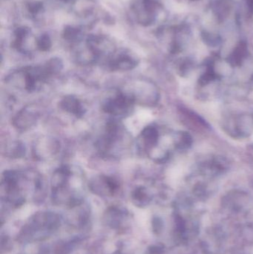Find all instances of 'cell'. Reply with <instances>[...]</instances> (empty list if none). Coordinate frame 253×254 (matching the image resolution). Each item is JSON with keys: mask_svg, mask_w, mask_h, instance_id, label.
<instances>
[{"mask_svg": "<svg viewBox=\"0 0 253 254\" xmlns=\"http://www.w3.org/2000/svg\"><path fill=\"white\" fill-rule=\"evenodd\" d=\"M138 64L136 58L127 52H121L109 60L108 66L111 71H126L134 69Z\"/></svg>", "mask_w": 253, "mask_h": 254, "instance_id": "obj_7", "label": "cell"}, {"mask_svg": "<svg viewBox=\"0 0 253 254\" xmlns=\"http://www.w3.org/2000/svg\"><path fill=\"white\" fill-rule=\"evenodd\" d=\"M28 9L30 13L37 14L43 9V3L40 1H32L28 4Z\"/></svg>", "mask_w": 253, "mask_h": 254, "instance_id": "obj_16", "label": "cell"}, {"mask_svg": "<svg viewBox=\"0 0 253 254\" xmlns=\"http://www.w3.org/2000/svg\"><path fill=\"white\" fill-rule=\"evenodd\" d=\"M52 46L51 39L47 34H42L37 40V47L41 52H48Z\"/></svg>", "mask_w": 253, "mask_h": 254, "instance_id": "obj_15", "label": "cell"}, {"mask_svg": "<svg viewBox=\"0 0 253 254\" xmlns=\"http://www.w3.org/2000/svg\"><path fill=\"white\" fill-rule=\"evenodd\" d=\"M4 153L7 158H19L25 156L26 149L25 145L19 140H13L6 145Z\"/></svg>", "mask_w": 253, "mask_h": 254, "instance_id": "obj_11", "label": "cell"}, {"mask_svg": "<svg viewBox=\"0 0 253 254\" xmlns=\"http://www.w3.org/2000/svg\"><path fill=\"white\" fill-rule=\"evenodd\" d=\"M45 68L49 76L54 75L62 71L63 68V63L59 58H53L49 60L44 65Z\"/></svg>", "mask_w": 253, "mask_h": 254, "instance_id": "obj_14", "label": "cell"}, {"mask_svg": "<svg viewBox=\"0 0 253 254\" xmlns=\"http://www.w3.org/2000/svg\"><path fill=\"white\" fill-rule=\"evenodd\" d=\"M50 77L43 66H28L16 70L9 74L6 82L27 92H32L40 89Z\"/></svg>", "mask_w": 253, "mask_h": 254, "instance_id": "obj_1", "label": "cell"}, {"mask_svg": "<svg viewBox=\"0 0 253 254\" xmlns=\"http://www.w3.org/2000/svg\"><path fill=\"white\" fill-rule=\"evenodd\" d=\"M59 142L55 139L49 137L43 138L38 140L34 145V156L40 159L49 158L59 152Z\"/></svg>", "mask_w": 253, "mask_h": 254, "instance_id": "obj_8", "label": "cell"}, {"mask_svg": "<svg viewBox=\"0 0 253 254\" xmlns=\"http://www.w3.org/2000/svg\"><path fill=\"white\" fill-rule=\"evenodd\" d=\"M173 143L175 147L181 150L188 149L193 143L191 136L187 132L175 133L173 137Z\"/></svg>", "mask_w": 253, "mask_h": 254, "instance_id": "obj_12", "label": "cell"}, {"mask_svg": "<svg viewBox=\"0 0 253 254\" xmlns=\"http://www.w3.org/2000/svg\"><path fill=\"white\" fill-rule=\"evenodd\" d=\"M134 104L133 101L127 95L120 92L104 102L102 110L110 116L125 119L132 114Z\"/></svg>", "mask_w": 253, "mask_h": 254, "instance_id": "obj_4", "label": "cell"}, {"mask_svg": "<svg viewBox=\"0 0 253 254\" xmlns=\"http://www.w3.org/2000/svg\"></svg>", "mask_w": 253, "mask_h": 254, "instance_id": "obj_17", "label": "cell"}, {"mask_svg": "<svg viewBox=\"0 0 253 254\" xmlns=\"http://www.w3.org/2000/svg\"><path fill=\"white\" fill-rule=\"evenodd\" d=\"M39 119V113L30 107L22 109L12 121V125L19 131H26L34 126Z\"/></svg>", "mask_w": 253, "mask_h": 254, "instance_id": "obj_6", "label": "cell"}, {"mask_svg": "<svg viewBox=\"0 0 253 254\" xmlns=\"http://www.w3.org/2000/svg\"><path fill=\"white\" fill-rule=\"evenodd\" d=\"M134 104L154 106L159 99V93L155 86L147 80H136L126 86L123 91Z\"/></svg>", "mask_w": 253, "mask_h": 254, "instance_id": "obj_3", "label": "cell"}, {"mask_svg": "<svg viewBox=\"0 0 253 254\" xmlns=\"http://www.w3.org/2000/svg\"><path fill=\"white\" fill-rule=\"evenodd\" d=\"M232 131L236 133L237 135H246L253 127L252 120L249 117L243 116L235 119L232 122Z\"/></svg>", "mask_w": 253, "mask_h": 254, "instance_id": "obj_10", "label": "cell"}, {"mask_svg": "<svg viewBox=\"0 0 253 254\" xmlns=\"http://www.w3.org/2000/svg\"><path fill=\"white\" fill-rule=\"evenodd\" d=\"M59 107L63 111L73 115L79 119L86 114V109L83 107L81 101L73 95H67L64 97L59 102Z\"/></svg>", "mask_w": 253, "mask_h": 254, "instance_id": "obj_9", "label": "cell"}, {"mask_svg": "<svg viewBox=\"0 0 253 254\" xmlns=\"http://www.w3.org/2000/svg\"><path fill=\"white\" fill-rule=\"evenodd\" d=\"M160 140V133L158 128L154 126L145 127L141 131L138 139V151L143 154L149 155L150 152L157 146Z\"/></svg>", "mask_w": 253, "mask_h": 254, "instance_id": "obj_5", "label": "cell"}, {"mask_svg": "<svg viewBox=\"0 0 253 254\" xmlns=\"http://www.w3.org/2000/svg\"><path fill=\"white\" fill-rule=\"evenodd\" d=\"M83 33L80 29L73 26H66L63 31V37L65 40L71 43H77L83 39Z\"/></svg>", "mask_w": 253, "mask_h": 254, "instance_id": "obj_13", "label": "cell"}, {"mask_svg": "<svg viewBox=\"0 0 253 254\" xmlns=\"http://www.w3.org/2000/svg\"><path fill=\"white\" fill-rule=\"evenodd\" d=\"M124 138V128L115 121H111L107 123L105 134L97 142V149L102 156L116 157L123 149Z\"/></svg>", "mask_w": 253, "mask_h": 254, "instance_id": "obj_2", "label": "cell"}]
</instances>
